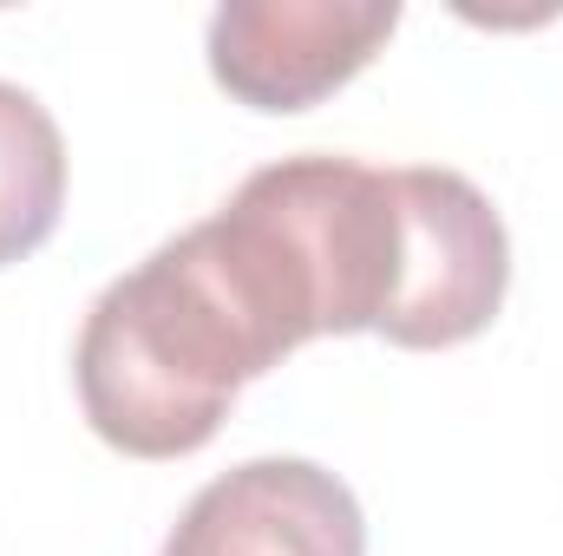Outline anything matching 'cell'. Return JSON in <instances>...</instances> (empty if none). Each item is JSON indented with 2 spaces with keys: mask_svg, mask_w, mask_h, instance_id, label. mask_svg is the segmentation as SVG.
I'll return each mask as SVG.
<instances>
[{
  "mask_svg": "<svg viewBox=\"0 0 563 556\" xmlns=\"http://www.w3.org/2000/svg\"><path fill=\"white\" fill-rule=\"evenodd\" d=\"M184 236L263 367L314 334L459 347L498 321L511 281L492 197L432 164L374 170L354 157H282Z\"/></svg>",
  "mask_w": 563,
  "mask_h": 556,
  "instance_id": "obj_1",
  "label": "cell"
},
{
  "mask_svg": "<svg viewBox=\"0 0 563 556\" xmlns=\"http://www.w3.org/2000/svg\"><path fill=\"white\" fill-rule=\"evenodd\" d=\"M269 374L190 236L151 249L86 314L73 380L92 432L132 458H184L217 438L230 400Z\"/></svg>",
  "mask_w": 563,
  "mask_h": 556,
  "instance_id": "obj_2",
  "label": "cell"
},
{
  "mask_svg": "<svg viewBox=\"0 0 563 556\" xmlns=\"http://www.w3.org/2000/svg\"><path fill=\"white\" fill-rule=\"evenodd\" d=\"M400 26L394 0H230L210 20V73L256 112H308Z\"/></svg>",
  "mask_w": 563,
  "mask_h": 556,
  "instance_id": "obj_3",
  "label": "cell"
},
{
  "mask_svg": "<svg viewBox=\"0 0 563 556\" xmlns=\"http://www.w3.org/2000/svg\"><path fill=\"white\" fill-rule=\"evenodd\" d=\"M164 556H367V518L334 471L250 458L190 498Z\"/></svg>",
  "mask_w": 563,
  "mask_h": 556,
  "instance_id": "obj_4",
  "label": "cell"
},
{
  "mask_svg": "<svg viewBox=\"0 0 563 556\" xmlns=\"http://www.w3.org/2000/svg\"><path fill=\"white\" fill-rule=\"evenodd\" d=\"M66 203V144L53 112L0 79V269L33 256L59 230Z\"/></svg>",
  "mask_w": 563,
  "mask_h": 556,
  "instance_id": "obj_5",
  "label": "cell"
}]
</instances>
